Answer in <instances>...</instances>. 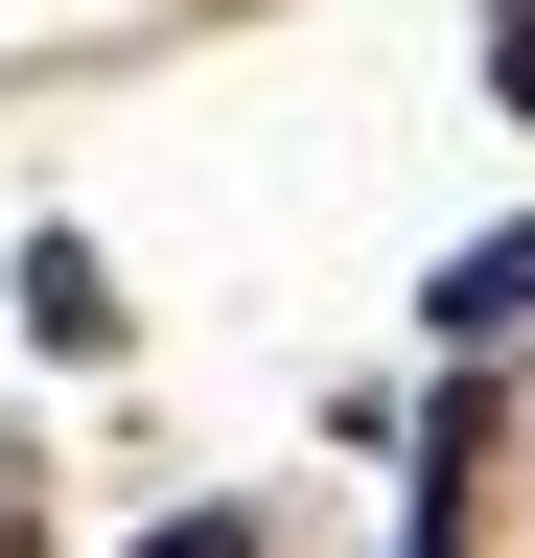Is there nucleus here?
Wrapping results in <instances>:
<instances>
[{
    "label": "nucleus",
    "mask_w": 535,
    "mask_h": 558,
    "mask_svg": "<svg viewBox=\"0 0 535 558\" xmlns=\"http://www.w3.org/2000/svg\"><path fill=\"white\" fill-rule=\"evenodd\" d=\"M420 326H442V349H535V233H465V256L420 279Z\"/></svg>",
    "instance_id": "obj_1"
},
{
    "label": "nucleus",
    "mask_w": 535,
    "mask_h": 558,
    "mask_svg": "<svg viewBox=\"0 0 535 558\" xmlns=\"http://www.w3.org/2000/svg\"><path fill=\"white\" fill-rule=\"evenodd\" d=\"M141 558H280V535H256V512H163Z\"/></svg>",
    "instance_id": "obj_3"
},
{
    "label": "nucleus",
    "mask_w": 535,
    "mask_h": 558,
    "mask_svg": "<svg viewBox=\"0 0 535 558\" xmlns=\"http://www.w3.org/2000/svg\"><path fill=\"white\" fill-rule=\"evenodd\" d=\"M489 117H535V24H489Z\"/></svg>",
    "instance_id": "obj_4"
},
{
    "label": "nucleus",
    "mask_w": 535,
    "mask_h": 558,
    "mask_svg": "<svg viewBox=\"0 0 535 558\" xmlns=\"http://www.w3.org/2000/svg\"><path fill=\"white\" fill-rule=\"evenodd\" d=\"M24 326L94 373V349H117V256H94V233H24Z\"/></svg>",
    "instance_id": "obj_2"
}]
</instances>
